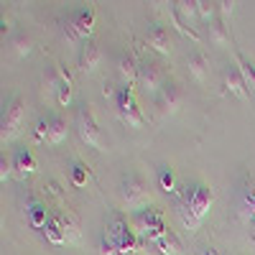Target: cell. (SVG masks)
<instances>
[{"label":"cell","mask_w":255,"mask_h":255,"mask_svg":"<svg viewBox=\"0 0 255 255\" xmlns=\"http://www.w3.org/2000/svg\"><path fill=\"white\" fill-rule=\"evenodd\" d=\"M23 118H26L23 100L13 97L5 108H3V118H0V140H3V145H5V143H13V140L20 135Z\"/></svg>","instance_id":"1"},{"label":"cell","mask_w":255,"mask_h":255,"mask_svg":"<svg viewBox=\"0 0 255 255\" xmlns=\"http://www.w3.org/2000/svg\"><path fill=\"white\" fill-rule=\"evenodd\" d=\"M95 28V10L92 8H77L64 20V33L69 41H90V33Z\"/></svg>","instance_id":"2"},{"label":"cell","mask_w":255,"mask_h":255,"mask_svg":"<svg viewBox=\"0 0 255 255\" xmlns=\"http://www.w3.org/2000/svg\"><path fill=\"white\" fill-rule=\"evenodd\" d=\"M120 199L130 212H138V209L148 207V189H145L143 179L135 176V174L123 176V181H120Z\"/></svg>","instance_id":"3"},{"label":"cell","mask_w":255,"mask_h":255,"mask_svg":"<svg viewBox=\"0 0 255 255\" xmlns=\"http://www.w3.org/2000/svg\"><path fill=\"white\" fill-rule=\"evenodd\" d=\"M118 115L128 128H140L143 125V113L133 97V87H120L118 90Z\"/></svg>","instance_id":"4"},{"label":"cell","mask_w":255,"mask_h":255,"mask_svg":"<svg viewBox=\"0 0 255 255\" xmlns=\"http://www.w3.org/2000/svg\"><path fill=\"white\" fill-rule=\"evenodd\" d=\"M77 133L82 138L84 145L90 148H97V151H102V138H100V128H97V120L92 115V110L84 105V108L77 110Z\"/></svg>","instance_id":"5"},{"label":"cell","mask_w":255,"mask_h":255,"mask_svg":"<svg viewBox=\"0 0 255 255\" xmlns=\"http://www.w3.org/2000/svg\"><path fill=\"white\" fill-rule=\"evenodd\" d=\"M166 84L163 79V72L156 61H143L140 67H138V87L148 95H158L161 87Z\"/></svg>","instance_id":"6"},{"label":"cell","mask_w":255,"mask_h":255,"mask_svg":"<svg viewBox=\"0 0 255 255\" xmlns=\"http://www.w3.org/2000/svg\"><path fill=\"white\" fill-rule=\"evenodd\" d=\"M128 222H130V230L135 232L138 238H143L148 230H153V227H158V225H166V222H163V215H161L158 209H153V207H143V209H138V212H130Z\"/></svg>","instance_id":"7"},{"label":"cell","mask_w":255,"mask_h":255,"mask_svg":"<svg viewBox=\"0 0 255 255\" xmlns=\"http://www.w3.org/2000/svg\"><path fill=\"white\" fill-rule=\"evenodd\" d=\"M186 197H189V204H191V212L197 215V220L202 222L207 217V212L212 207V202H215V191H212L209 186L204 184H194V186H186Z\"/></svg>","instance_id":"8"},{"label":"cell","mask_w":255,"mask_h":255,"mask_svg":"<svg viewBox=\"0 0 255 255\" xmlns=\"http://www.w3.org/2000/svg\"><path fill=\"white\" fill-rule=\"evenodd\" d=\"M181 100H184V92H181L179 84L176 82H166L161 87V92L156 95V108H158L161 115H171V113H176L181 108Z\"/></svg>","instance_id":"9"},{"label":"cell","mask_w":255,"mask_h":255,"mask_svg":"<svg viewBox=\"0 0 255 255\" xmlns=\"http://www.w3.org/2000/svg\"><path fill=\"white\" fill-rule=\"evenodd\" d=\"M145 41H148V46H151L156 54H161V56L171 54V38H168V31L161 23H151V26H148Z\"/></svg>","instance_id":"10"},{"label":"cell","mask_w":255,"mask_h":255,"mask_svg":"<svg viewBox=\"0 0 255 255\" xmlns=\"http://www.w3.org/2000/svg\"><path fill=\"white\" fill-rule=\"evenodd\" d=\"M97 64H100V46H97V41L90 38L82 44V51H79V72L90 74L97 69Z\"/></svg>","instance_id":"11"},{"label":"cell","mask_w":255,"mask_h":255,"mask_svg":"<svg viewBox=\"0 0 255 255\" xmlns=\"http://www.w3.org/2000/svg\"><path fill=\"white\" fill-rule=\"evenodd\" d=\"M186 67H189V77L194 79L197 84H204L207 74H209V59L202 51H191L186 56Z\"/></svg>","instance_id":"12"},{"label":"cell","mask_w":255,"mask_h":255,"mask_svg":"<svg viewBox=\"0 0 255 255\" xmlns=\"http://www.w3.org/2000/svg\"><path fill=\"white\" fill-rule=\"evenodd\" d=\"M176 215H179V220H181V225L186 227V230H199V220H197V215L191 212V204H189V197H186V191H181V197H179V202H176Z\"/></svg>","instance_id":"13"},{"label":"cell","mask_w":255,"mask_h":255,"mask_svg":"<svg viewBox=\"0 0 255 255\" xmlns=\"http://www.w3.org/2000/svg\"><path fill=\"white\" fill-rule=\"evenodd\" d=\"M184 26H189L191 28V23H194V20H199V10H197V0H176L174 3V10H171Z\"/></svg>","instance_id":"14"},{"label":"cell","mask_w":255,"mask_h":255,"mask_svg":"<svg viewBox=\"0 0 255 255\" xmlns=\"http://www.w3.org/2000/svg\"><path fill=\"white\" fill-rule=\"evenodd\" d=\"M225 84H227L230 95H235V97H245V95H248V84H245V79H243V72L238 69V64L225 72Z\"/></svg>","instance_id":"15"},{"label":"cell","mask_w":255,"mask_h":255,"mask_svg":"<svg viewBox=\"0 0 255 255\" xmlns=\"http://www.w3.org/2000/svg\"><path fill=\"white\" fill-rule=\"evenodd\" d=\"M44 235L49 243L54 245H64L67 235H64V225H61V215H49V222L44 225Z\"/></svg>","instance_id":"16"},{"label":"cell","mask_w":255,"mask_h":255,"mask_svg":"<svg viewBox=\"0 0 255 255\" xmlns=\"http://www.w3.org/2000/svg\"><path fill=\"white\" fill-rule=\"evenodd\" d=\"M153 245H156V250H158L161 255H184V245H181V240L176 238V232H171V230H168L161 240H156Z\"/></svg>","instance_id":"17"},{"label":"cell","mask_w":255,"mask_h":255,"mask_svg":"<svg viewBox=\"0 0 255 255\" xmlns=\"http://www.w3.org/2000/svg\"><path fill=\"white\" fill-rule=\"evenodd\" d=\"M118 72H120V77H123V87H133V84L138 82V67H135V61L128 56V54L120 56Z\"/></svg>","instance_id":"18"},{"label":"cell","mask_w":255,"mask_h":255,"mask_svg":"<svg viewBox=\"0 0 255 255\" xmlns=\"http://www.w3.org/2000/svg\"><path fill=\"white\" fill-rule=\"evenodd\" d=\"M13 168H15L18 176H28L33 168H36V161H33V156H31L28 148H18V151H15V156H13Z\"/></svg>","instance_id":"19"},{"label":"cell","mask_w":255,"mask_h":255,"mask_svg":"<svg viewBox=\"0 0 255 255\" xmlns=\"http://www.w3.org/2000/svg\"><path fill=\"white\" fill-rule=\"evenodd\" d=\"M69 135V128H67V120L61 115H54L51 118V128H49V145H59L64 143Z\"/></svg>","instance_id":"20"},{"label":"cell","mask_w":255,"mask_h":255,"mask_svg":"<svg viewBox=\"0 0 255 255\" xmlns=\"http://www.w3.org/2000/svg\"><path fill=\"white\" fill-rule=\"evenodd\" d=\"M56 100L64 108L72 102V82H69V74L64 69H59V79H56Z\"/></svg>","instance_id":"21"},{"label":"cell","mask_w":255,"mask_h":255,"mask_svg":"<svg viewBox=\"0 0 255 255\" xmlns=\"http://www.w3.org/2000/svg\"><path fill=\"white\" fill-rule=\"evenodd\" d=\"M209 44H215V46H227L230 44V33L222 23V18H217L215 23H209Z\"/></svg>","instance_id":"22"},{"label":"cell","mask_w":255,"mask_h":255,"mask_svg":"<svg viewBox=\"0 0 255 255\" xmlns=\"http://www.w3.org/2000/svg\"><path fill=\"white\" fill-rule=\"evenodd\" d=\"M235 59H238V69L243 72V79L248 84V90H253V95H255V67L248 59H243V54H235Z\"/></svg>","instance_id":"23"},{"label":"cell","mask_w":255,"mask_h":255,"mask_svg":"<svg viewBox=\"0 0 255 255\" xmlns=\"http://www.w3.org/2000/svg\"><path fill=\"white\" fill-rule=\"evenodd\" d=\"M197 10H199V20H204V23H215L217 20V3L197 0Z\"/></svg>","instance_id":"24"},{"label":"cell","mask_w":255,"mask_h":255,"mask_svg":"<svg viewBox=\"0 0 255 255\" xmlns=\"http://www.w3.org/2000/svg\"><path fill=\"white\" fill-rule=\"evenodd\" d=\"M158 186L163 191H176V176L168 166H161L158 168Z\"/></svg>","instance_id":"25"},{"label":"cell","mask_w":255,"mask_h":255,"mask_svg":"<svg viewBox=\"0 0 255 255\" xmlns=\"http://www.w3.org/2000/svg\"><path fill=\"white\" fill-rule=\"evenodd\" d=\"M61 225H64V235H67V243H77L79 240V227H77V222H74V217H64L61 215Z\"/></svg>","instance_id":"26"},{"label":"cell","mask_w":255,"mask_h":255,"mask_svg":"<svg viewBox=\"0 0 255 255\" xmlns=\"http://www.w3.org/2000/svg\"><path fill=\"white\" fill-rule=\"evenodd\" d=\"M13 46H15V54H18V56H28L31 49H33V41H31L26 33H18V36L13 38Z\"/></svg>","instance_id":"27"},{"label":"cell","mask_w":255,"mask_h":255,"mask_svg":"<svg viewBox=\"0 0 255 255\" xmlns=\"http://www.w3.org/2000/svg\"><path fill=\"white\" fill-rule=\"evenodd\" d=\"M49 128H51V118H41L33 128V135L38 143H49Z\"/></svg>","instance_id":"28"},{"label":"cell","mask_w":255,"mask_h":255,"mask_svg":"<svg viewBox=\"0 0 255 255\" xmlns=\"http://www.w3.org/2000/svg\"><path fill=\"white\" fill-rule=\"evenodd\" d=\"M28 217H31V225H36V227H44V225L49 222V217H46V209L41 207V204H31V209H28Z\"/></svg>","instance_id":"29"},{"label":"cell","mask_w":255,"mask_h":255,"mask_svg":"<svg viewBox=\"0 0 255 255\" xmlns=\"http://www.w3.org/2000/svg\"><path fill=\"white\" fill-rule=\"evenodd\" d=\"M243 209H245V215H248V217L255 220V189H250L248 194H245V199H243Z\"/></svg>","instance_id":"30"},{"label":"cell","mask_w":255,"mask_h":255,"mask_svg":"<svg viewBox=\"0 0 255 255\" xmlns=\"http://www.w3.org/2000/svg\"><path fill=\"white\" fill-rule=\"evenodd\" d=\"M72 179H74V184H77V186L87 184V168H84L82 163H77V166L72 168Z\"/></svg>","instance_id":"31"},{"label":"cell","mask_w":255,"mask_h":255,"mask_svg":"<svg viewBox=\"0 0 255 255\" xmlns=\"http://www.w3.org/2000/svg\"><path fill=\"white\" fill-rule=\"evenodd\" d=\"M118 250H115V245H113V240L102 232V238H100V255H115Z\"/></svg>","instance_id":"32"},{"label":"cell","mask_w":255,"mask_h":255,"mask_svg":"<svg viewBox=\"0 0 255 255\" xmlns=\"http://www.w3.org/2000/svg\"><path fill=\"white\" fill-rule=\"evenodd\" d=\"M0 168H3V171H0V181H8L10 174H13V161L3 156V158H0Z\"/></svg>","instance_id":"33"},{"label":"cell","mask_w":255,"mask_h":255,"mask_svg":"<svg viewBox=\"0 0 255 255\" xmlns=\"http://www.w3.org/2000/svg\"><path fill=\"white\" fill-rule=\"evenodd\" d=\"M232 5H235V3H227V0H222V3H217V10H220L222 15H227V13H232Z\"/></svg>","instance_id":"34"},{"label":"cell","mask_w":255,"mask_h":255,"mask_svg":"<svg viewBox=\"0 0 255 255\" xmlns=\"http://www.w3.org/2000/svg\"><path fill=\"white\" fill-rule=\"evenodd\" d=\"M202 255H220V253H217L215 248H204V250H202Z\"/></svg>","instance_id":"35"},{"label":"cell","mask_w":255,"mask_h":255,"mask_svg":"<svg viewBox=\"0 0 255 255\" xmlns=\"http://www.w3.org/2000/svg\"><path fill=\"white\" fill-rule=\"evenodd\" d=\"M253 238H255V230H253Z\"/></svg>","instance_id":"36"}]
</instances>
